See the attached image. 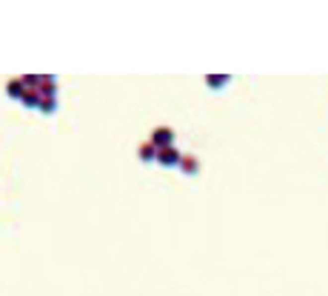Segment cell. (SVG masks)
I'll return each instance as SVG.
<instances>
[{
  "label": "cell",
  "instance_id": "cell-1",
  "mask_svg": "<svg viewBox=\"0 0 328 296\" xmlns=\"http://www.w3.org/2000/svg\"><path fill=\"white\" fill-rule=\"evenodd\" d=\"M148 143H151V146H157V148H171V146H174V131L166 128V125H163V128H154Z\"/></svg>",
  "mask_w": 328,
  "mask_h": 296
},
{
  "label": "cell",
  "instance_id": "cell-2",
  "mask_svg": "<svg viewBox=\"0 0 328 296\" xmlns=\"http://www.w3.org/2000/svg\"><path fill=\"white\" fill-rule=\"evenodd\" d=\"M180 159H183V154L174 146H171V148H160V151H157V162H160V165H166V168L180 165Z\"/></svg>",
  "mask_w": 328,
  "mask_h": 296
},
{
  "label": "cell",
  "instance_id": "cell-3",
  "mask_svg": "<svg viewBox=\"0 0 328 296\" xmlns=\"http://www.w3.org/2000/svg\"><path fill=\"white\" fill-rule=\"evenodd\" d=\"M37 91H40V97H55V91H57L55 77L43 74V77H40V86H37Z\"/></svg>",
  "mask_w": 328,
  "mask_h": 296
},
{
  "label": "cell",
  "instance_id": "cell-4",
  "mask_svg": "<svg viewBox=\"0 0 328 296\" xmlns=\"http://www.w3.org/2000/svg\"><path fill=\"white\" fill-rule=\"evenodd\" d=\"M20 102L26 108H40V91L37 89H26V94L20 97Z\"/></svg>",
  "mask_w": 328,
  "mask_h": 296
},
{
  "label": "cell",
  "instance_id": "cell-5",
  "mask_svg": "<svg viewBox=\"0 0 328 296\" xmlns=\"http://www.w3.org/2000/svg\"><path fill=\"white\" fill-rule=\"evenodd\" d=\"M177 168H180L183 174H197V171H200V162H197V157H183Z\"/></svg>",
  "mask_w": 328,
  "mask_h": 296
},
{
  "label": "cell",
  "instance_id": "cell-6",
  "mask_svg": "<svg viewBox=\"0 0 328 296\" xmlns=\"http://www.w3.org/2000/svg\"><path fill=\"white\" fill-rule=\"evenodd\" d=\"M157 151H160L157 146L143 143V146H140V159H143V162H151V159H157Z\"/></svg>",
  "mask_w": 328,
  "mask_h": 296
},
{
  "label": "cell",
  "instance_id": "cell-7",
  "mask_svg": "<svg viewBox=\"0 0 328 296\" xmlns=\"http://www.w3.org/2000/svg\"><path fill=\"white\" fill-rule=\"evenodd\" d=\"M6 91H9V97H17V100H20L23 94H26V86H23V80H11L9 86H6Z\"/></svg>",
  "mask_w": 328,
  "mask_h": 296
},
{
  "label": "cell",
  "instance_id": "cell-8",
  "mask_svg": "<svg viewBox=\"0 0 328 296\" xmlns=\"http://www.w3.org/2000/svg\"><path fill=\"white\" fill-rule=\"evenodd\" d=\"M205 80H208V86H211V89H220V86H226L231 77H228V74H208Z\"/></svg>",
  "mask_w": 328,
  "mask_h": 296
},
{
  "label": "cell",
  "instance_id": "cell-9",
  "mask_svg": "<svg viewBox=\"0 0 328 296\" xmlns=\"http://www.w3.org/2000/svg\"><path fill=\"white\" fill-rule=\"evenodd\" d=\"M55 108H57L55 97H40V111H43V114H52Z\"/></svg>",
  "mask_w": 328,
  "mask_h": 296
},
{
  "label": "cell",
  "instance_id": "cell-10",
  "mask_svg": "<svg viewBox=\"0 0 328 296\" xmlns=\"http://www.w3.org/2000/svg\"><path fill=\"white\" fill-rule=\"evenodd\" d=\"M20 80H23L26 89H37V86H40V77H37V74H26V77H20Z\"/></svg>",
  "mask_w": 328,
  "mask_h": 296
}]
</instances>
